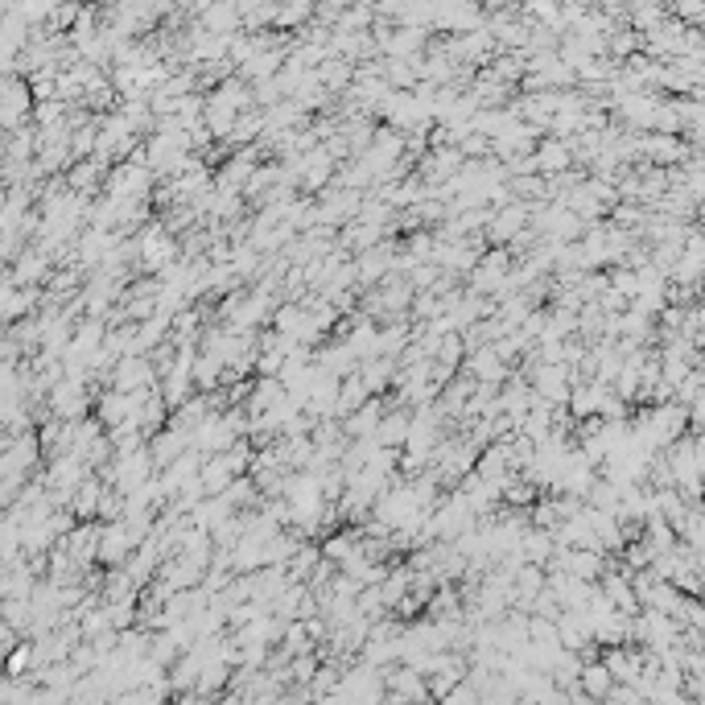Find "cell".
<instances>
[{"mask_svg": "<svg viewBox=\"0 0 705 705\" xmlns=\"http://www.w3.org/2000/svg\"><path fill=\"white\" fill-rule=\"evenodd\" d=\"M520 231H528V203H512V207L495 211V219L487 227V240L499 244V248H508V244H516Z\"/></svg>", "mask_w": 705, "mask_h": 705, "instance_id": "cell-6", "label": "cell"}, {"mask_svg": "<svg viewBox=\"0 0 705 705\" xmlns=\"http://www.w3.org/2000/svg\"><path fill=\"white\" fill-rule=\"evenodd\" d=\"M536 161H541V170H565V149H557V145H545L541 153H536Z\"/></svg>", "mask_w": 705, "mask_h": 705, "instance_id": "cell-11", "label": "cell"}, {"mask_svg": "<svg viewBox=\"0 0 705 705\" xmlns=\"http://www.w3.org/2000/svg\"><path fill=\"white\" fill-rule=\"evenodd\" d=\"M594 405H598V392H578V400H574V409H578V413H590Z\"/></svg>", "mask_w": 705, "mask_h": 705, "instance_id": "cell-12", "label": "cell"}, {"mask_svg": "<svg viewBox=\"0 0 705 705\" xmlns=\"http://www.w3.org/2000/svg\"><path fill=\"white\" fill-rule=\"evenodd\" d=\"M50 277V256L38 248V244H29L17 260H13V268H9V281L13 285H25V289H38V281H46Z\"/></svg>", "mask_w": 705, "mask_h": 705, "instance_id": "cell-5", "label": "cell"}, {"mask_svg": "<svg viewBox=\"0 0 705 705\" xmlns=\"http://www.w3.org/2000/svg\"><path fill=\"white\" fill-rule=\"evenodd\" d=\"M508 277H512V248H495L479 260L475 273H470V293H479V297L495 293L499 297V289L508 285Z\"/></svg>", "mask_w": 705, "mask_h": 705, "instance_id": "cell-1", "label": "cell"}, {"mask_svg": "<svg viewBox=\"0 0 705 705\" xmlns=\"http://www.w3.org/2000/svg\"><path fill=\"white\" fill-rule=\"evenodd\" d=\"M112 388L116 392H153V367H149V355H128L116 363L112 372Z\"/></svg>", "mask_w": 705, "mask_h": 705, "instance_id": "cell-2", "label": "cell"}, {"mask_svg": "<svg viewBox=\"0 0 705 705\" xmlns=\"http://www.w3.org/2000/svg\"><path fill=\"white\" fill-rule=\"evenodd\" d=\"M306 17H314V9H310V5H289V9H277V25H281V33H285V25H301Z\"/></svg>", "mask_w": 705, "mask_h": 705, "instance_id": "cell-10", "label": "cell"}, {"mask_svg": "<svg viewBox=\"0 0 705 705\" xmlns=\"http://www.w3.org/2000/svg\"><path fill=\"white\" fill-rule=\"evenodd\" d=\"M549 549H553V536H549L545 528H536V532H528V536H524L520 557H524V565H541V561L549 557Z\"/></svg>", "mask_w": 705, "mask_h": 705, "instance_id": "cell-9", "label": "cell"}, {"mask_svg": "<svg viewBox=\"0 0 705 705\" xmlns=\"http://www.w3.org/2000/svg\"><path fill=\"white\" fill-rule=\"evenodd\" d=\"M104 174H108V157H87V161H79V165H71V170H66V186L87 198L91 190H99Z\"/></svg>", "mask_w": 705, "mask_h": 705, "instance_id": "cell-8", "label": "cell"}, {"mask_svg": "<svg viewBox=\"0 0 705 705\" xmlns=\"http://www.w3.org/2000/svg\"><path fill=\"white\" fill-rule=\"evenodd\" d=\"M87 384L83 380H62L54 392H50V417L58 421H75L79 413H87Z\"/></svg>", "mask_w": 705, "mask_h": 705, "instance_id": "cell-3", "label": "cell"}, {"mask_svg": "<svg viewBox=\"0 0 705 705\" xmlns=\"http://www.w3.org/2000/svg\"><path fill=\"white\" fill-rule=\"evenodd\" d=\"M132 549H141V545H137V536H132V528L124 520L104 524V532H99V561L120 565V561L132 557Z\"/></svg>", "mask_w": 705, "mask_h": 705, "instance_id": "cell-4", "label": "cell"}, {"mask_svg": "<svg viewBox=\"0 0 705 705\" xmlns=\"http://www.w3.org/2000/svg\"><path fill=\"white\" fill-rule=\"evenodd\" d=\"M409 433H413V413H409V409H388L384 421H380L376 442H380L384 450H400V454H405Z\"/></svg>", "mask_w": 705, "mask_h": 705, "instance_id": "cell-7", "label": "cell"}]
</instances>
